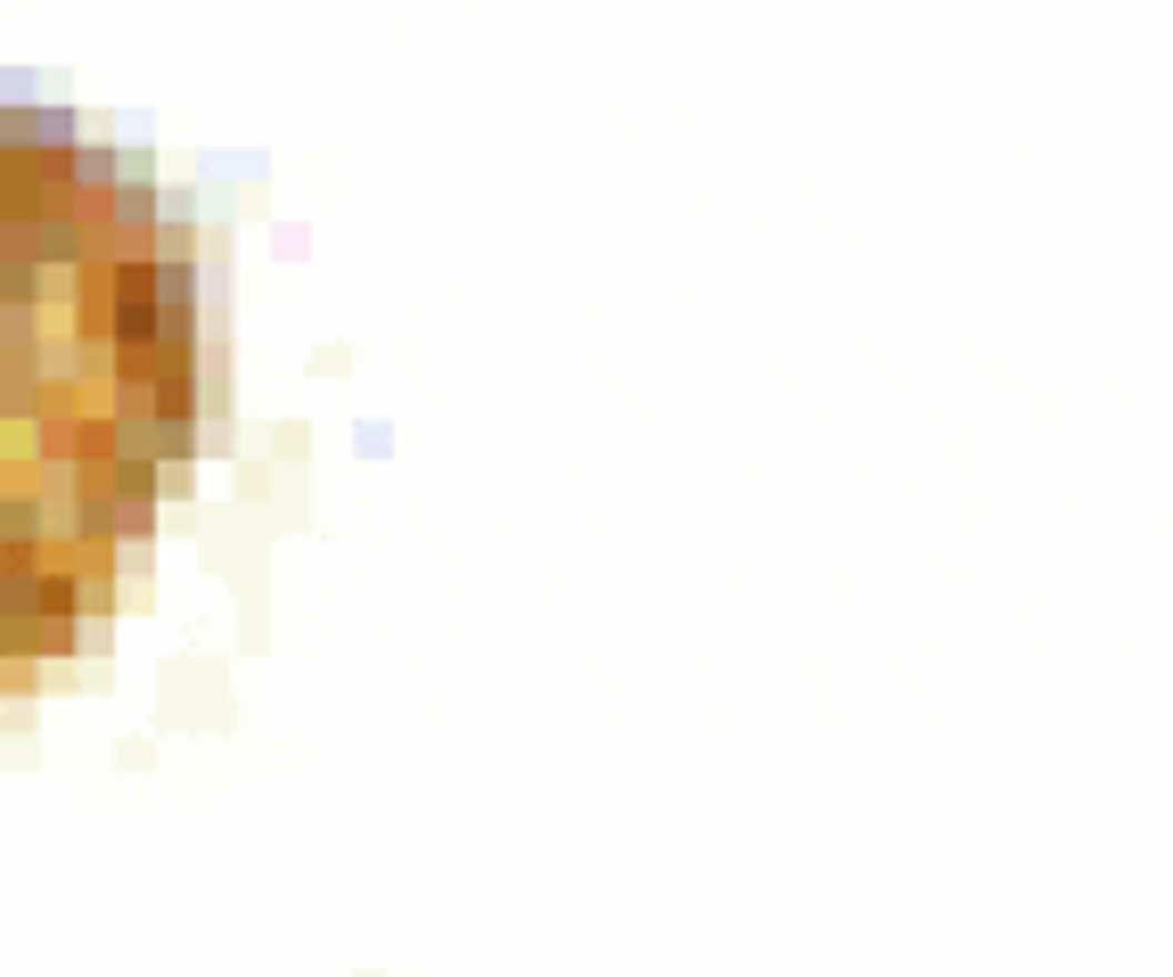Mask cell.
<instances>
[{
	"mask_svg": "<svg viewBox=\"0 0 1173 977\" xmlns=\"http://www.w3.org/2000/svg\"><path fill=\"white\" fill-rule=\"evenodd\" d=\"M190 420L181 231L115 157L0 108V698L108 608Z\"/></svg>",
	"mask_w": 1173,
	"mask_h": 977,
	"instance_id": "1",
	"label": "cell"
}]
</instances>
